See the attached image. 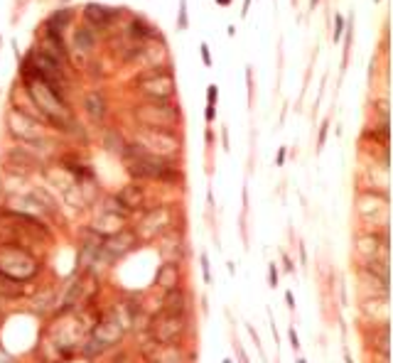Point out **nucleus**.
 I'll return each instance as SVG.
<instances>
[{"instance_id": "nucleus-5", "label": "nucleus", "mask_w": 393, "mask_h": 363, "mask_svg": "<svg viewBox=\"0 0 393 363\" xmlns=\"http://www.w3.org/2000/svg\"><path fill=\"white\" fill-rule=\"evenodd\" d=\"M140 245L138 236L133 228H123L108 238L101 241V248H98V255H96V263H106V265H113L116 260H123L128 253H133L135 248Z\"/></svg>"}, {"instance_id": "nucleus-17", "label": "nucleus", "mask_w": 393, "mask_h": 363, "mask_svg": "<svg viewBox=\"0 0 393 363\" xmlns=\"http://www.w3.org/2000/svg\"><path fill=\"white\" fill-rule=\"evenodd\" d=\"M216 86L211 83L209 86V91H206V123H211L214 118H216Z\"/></svg>"}, {"instance_id": "nucleus-9", "label": "nucleus", "mask_w": 393, "mask_h": 363, "mask_svg": "<svg viewBox=\"0 0 393 363\" xmlns=\"http://www.w3.org/2000/svg\"><path fill=\"white\" fill-rule=\"evenodd\" d=\"M160 312L175 314V317H190V312H192V294L185 287L165 292L162 302H160Z\"/></svg>"}, {"instance_id": "nucleus-18", "label": "nucleus", "mask_w": 393, "mask_h": 363, "mask_svg": "<svg viewBox=\"0 0 393 363\" xmlns=\"http://www.w3.org/2000/svg\"><path fill=\"white\" fill-rule=\"evenodd\" d=\"M187 0H180V17H177V27L180 30H187Z\"/></svg>"}, {"instance_id": "nucleus-21", "label": "nucleus", "mask_w": 393, "mask_h": 363, "mask_svg": "<svg viewBox=\"0 0 393 363\" xmlns=\"http://www.w3.org/2000/svg\"><path fill=\"white\" fill-rule=\"evenodd\" d=\"M268 282H270V287H278V265L275 263L268 265Z\"/></svg>"}, {"instance_id": "nucleus-30", "label": "nucleus", "mask_w": 393, "mask_h": 363, "mask_svg": "<svg viewBox=\"0 0 393 363\" xmlns=\"http://www.w3.org/2000/svg\"><path fill=\"white\" fill-rule=\"evenodd\" d=\"M317 2H320V0H310V7H315V5H317Z\"/></svg>"}, {"instance_id": "nucleus-8", "label": "nucleus", "mask_w": 393, "mask_h": 363, "mask_svg": "<svg viewBox=\"0 0 393 363\" xmlns=\"http://www.w3.org/2000/svg\"><path fill=\"white\" fill-rule=\"evenodd\" d=\"M135 145H140L145 152L150 155H157V157H165V160H172V155L180 150V140L175 133H160V130H147L143 128L135 138Z\"/></svg>"}, {"instance_id": "nucleus-32", "label": "nucleus", "mask_w": 393, "mask_h": 363, "mask_svg": "<svg viewBox=\"0 0 393 363\" xmlns=\"http://www.w3.org/2000/svg\"><path fill=\"white\" fill-rule=\"evenodd\" d=\"M297 363H307V361H302V359H297Z\"/></svg>"}, {"instance_id": "nucleus-20", "label": "nucleus", "mask_w": 393, "mask_h": 363, "mask_svg": "<svg viewBox=\"0 0 393 363\" xmlns=\"http://www.w3.org/2000/svg\"><path fill=\"white\" fill-rule=\"evenodd\" d=\"M342 35H344V17H342V15H337V17H334V35H332V37H334V42H339V40H342Z\"/></svg>"}, {"instance_id": "nucleus-10", "label": "nucleus", "mask_w": 393, "mask_h": 363, "mask_svg": "<svg viewBox=\"0 0 393 363\" xmlns=\"http://www.w3.org/2000/svg\"><path fill=\"white\" fill-rule=\"evenodd\" d=\"M113 199L118 202V206H121L128 216L135 214V211H143V209H145V192H143V187L135 184V182L126 184Z\"/></svg>"}, {"instance_id": "nucleus-13", "label": "nucleus", "mask_w": 393, "mask_h": 363, "mask_svg": "<svg viewBox=\"0 0 393 363\" xmlns=\"http://www.w3.org/2000/svg\"><path fill=\"white\" fill-rule=\"evenodd\" d=\"M84 111H86V116H89L94 123H101V121L106 118V113H108V101H106V96H103L101 91H89V93L84 96Z\"/></svg>"}, {"instance_id": "nucleus-29", "label": "nucleus", "mask_w": 393, "mask_h": 363, "mask_svg": "<svg viewBox=\"0 0 393 363\" xmlns=\"http://www.w3.org/2000/svg\"><path fill=\"white\" fill-rule=\"evenodd\" d=\"M219 5H231V0H216Z\"/></svg>"}, {"instance_id": "nucleus-24", "label": "nucleus", "mask_w": 393, "mask_h": 363, "mask_svg": "<svg viewBox=\"0 0 393 363\" xmlns=\"http://www.w3.org/2000/svg\"><path fill=\"white\" fill-rule=\"evenodd\" d=\"M285 302H288V309H295V297H293V292H285Z\"/></svg>"}, {"instance_id": "nucleus-23", "label": "nucleus", "mask_w": 393, "mask_h": 363, "mask_svg": "<svg viewBox=\"0 0 393 363\" xmlns=\"http://www.w3.org/2000/svg\"><path fill=\"white\" fill-rule=\"evenodd\" d=\"M288 334H290V344H293V349L297 351V349H300V339H297V331H295V326H290V329H288Z\"/></svg>"}, {"instance_id": "nucleus-33", "label": "nucleus", "mask_w": 393, "mask_h": 363, "mask_svg": "<svg viewBox=\"0 0 393 363\" xmlns=\"http://www.w3.org/2000/svg\"><path fill=\"white\" fill-rule=\"evenodd\" d=\"M224 363H234V361H229V359H226V361H224Z\"/></svg>"}, {"instance_id": "nucleus-19", "label": "nucleus", "mask_w": 393, "mask_h": 363, "mask_svg": "<svg viewBox=\"0 0 393 363\" xmlns=\"http://www.w3.org/2000/svg\"><path fill=\"white\" fill-rule=\"evenodd\" d=\"M199 263H201V273H204V282L209 285V282H211V270H209V255H206V253H201V255H199Z\"/></svg>"}, {"instance_id": "nucleus-31", "label": "nucleus", "mask_w": 393, "mask_h": 363, "mask_svg": "<svg viewBox=\"0 0 393 363\" xmlns=\"http://www.w3.org/2000/svg\"><path fill=\"white\" fill-rule=\"evenodd\" d=\"M0 304H2V302H0ZM0 326H2V312H0Z\"/></svg>"}, {"instance_id": "nucleus-4", "label": "nucleus", "mask_w": 393, "mask_h": 363, "mask_svg": "<svg viewBox=\"0 0 393 363\" xmlns=\"http://www.w3.org/2000/svg\"><path fill=\"white\" fill-rule=\"evenodd\" d=\"M138 91L143 93L145 101H170L175 93V79H172V69H162V72H147L140 74L135 79Z\"/></svg>"}, {"instance_id": "nucleus-3", "label": "nucleus", "mask_w": 393, "mask_h": 363, "mask_svg": "<svg viewBox=\"0 0 393 363\" xmlns=\"http://www.w3.org/2000/svg\"><path fill=\"white\" fill-rule=\"evenodd\" d=\"M135 118L147 130L175 133V125L180 123V111L170 101H145L135 108Z\"/></svg>"}, {"instance_id": "nucleus-15", "label": "nucleus", "mask_w": 393, "mask_h": 363, "mask_svg": "<svg viewBox=\"0 0 393 363\" xmlns=\"http://www.w3.org/2000/svg\"><path fill=\"white\" fill-rule=\"evenodd\" d=\"M128 32H131L133 37H138V40H147V37H157L155 35V27H150L143 17H133L131 25H128Z\"/></svg>"}, {"instance_id": "nucleus-12", "label": "nucleus", "mask_w": 393, "mask_h": 363, "mask_svg": "<svg viewBox=\"0 0 393 363\" xmlns=\"http://www.w3.org/2000/svg\"><path fill=\"white\" fill-rule=\"evenodd\" d=\"M121 12H123V10H118V7H106V5L89 2L86 10H84V17H86L94 27H106V25H111Z\"/></svg>"}, {"instance_id": "nucleus-26", "label": "nucleus", "mask_w": 393, "mask_h": 363, "mask_svg": "<svg viewBox=\"0 0 393 363\" xmlns=\"http://www.w3.org/2000/svg\"><path fill=\"white\" fill-rule=\"evenodd\" d=\"M327 128H329V125L325 123V125H322V130H320V147L325 145V138H327Z\"/></svg>"}, {"instance_id": "nucleus-7", "label": "nucleus", "mask_w": 393, "mask_h": 363, "mask_svg": "<svg viewBox=\"0 0 393 363\" xmlns=\"http://www.w3.org/2000/svg\"><path fill=\"white\" fill-rule=\"evenodd\" d=\"M138 241H155L162 233L172 231V211L167 206H150L143 211L138 228H133Z\"/></svg>"}, {"instance_id": "nucleus-34", "label": "nucleus", "mask_w": 393, "mask_h": 363, "mask_svg": "<svg viewBox=\"0 0 393 363\" xmlns=\"http://www.w3.org/2000/svg\"><path fill=\"white\" fill-rule=\"evenodd\" d=\"M376 2H379V0H376Z\"/></svg>"}, {"instance_id": "nucleus-28", "label": "nucleus", "mask_w": 393, "mask_h": 363, "mask_svg": "<svg viewBox=\"0 0 393 363\" xmlns=\"http://www.w3.org/2000/svg\"><path fill=\"white\" fill-rule=\"evenodd\" d=\"M248 5H251V0H244V15H246V10H248Z\"/></svg>"}, {"instance_id": "nucleus-22", "label": "nucleus", "mask_w": 393, "mask_h": 363, "mask_svg": "<svg viewBox=\"0 0 393 363\" xmlns=\"http://www.w3.org/2000/svg\"><path fill=\"white\" fill-rule=\"evenodd\" d=\"M199 52H201L204 67H211V54H209V47H206V44H201V47H199Z\"/></svg>"}, {"instance_id": "nucleus-6", "label": "nucleus", "mask_w": 393, "mask_h": 363, "mask_svg": "<svg viewBox=\"0 0 393 363\" xmlns=\"http://www.w3.org/2000/svg\"><path fill=\"white\" fill-rule=\"evenodd\" d=\"M7 128L10 133L22 140V145H35L40 140H45V125L40 118H32L30 113L20 111V108H10L7 111Z\"/></svg>"}, {"instance_id": "nucleus-2", "label": "nucleus", "mask_w": 393, "mask_h": 363, "mask_svg": "<svg viewBox=\"0 0 393 363\" xmlns=\"http://www.w3.org/2000/svg\"><path fill=\"white\" fill-rule=\"evenodd\" d=\"M187 329H190V317H175V314H165V312L152 314L150 324H147V334L157 349L180 346Z\"/></svg>"}, {"instance_id": "nucleus-1", "label": "nucleus", "mask_w": 393, "mask_h": 363, "mask_svg": "<svg viewBox=\"0 0 393 363\" xmlns=\"http://www.w3.org/2000/svg\"><path fill=\"white\" fill-rule=\"evenodd\" d=\"M42 270V263L35 253L17 248V245H0V273L30 285Z\"/></svg>"}, {"instance_id": "nucleus-11", "label": "nucleus", "mask_w": 393, "mask_h": 363, "mask_svg": "<svg viewBox=\"0 0 393 363\" xmlns=\"http://www.w3.org/2000/svg\"><path fill=\"white\" fill-rule=\"evenodd\" d=\"M155 287L162 292L182 287V265L180 263H162L155 273Z\"/></svg>"}, {"instance_id": "nucleus-27", "label": "nucleus", "mask_w": 393, "mask_h": 363, "mask_svg": "<svg viewBox=\"0 0 393 363\" xmlns=\"http://www.w3.org/2000/svg\"><path fill=\"white\" fill-rule=\"evenodd\" d=\"M344 359H346V363H354V361H351V354H349L346 349H344Z\"/></svg>"}, {"instance_id": "nucleus-14", "label": "nucleus", "mask_w": 393, "mask_h": 363, "mask_svg": "<svg viewBox=\"0 0 393 363\" xmlns=\"http://www.w3.org/2000/svg\"><path fill=\"white\" fill-rule=\"evenodd\" d=\"M27 294H30V290L25 282H17V280L0 273V302H20Z\"/></svg>"}, {"instance_id": "nucleus-16", "label": "nucleus", "mask_w": 393, "mask_h": 363, "mask_svg": "<svg viewBox=\"0 0 393 363\" xmlns=\"http://www.w3.org/2000/svg\"><path fill=\"white\" fill-rule=\"evenodd\" d=\"M74 44H76V49H91L96 44V37L89 27H79L74 35Z\"/></svg>"}, {"instance_id": "nucleus-25", "label": "nucleus", "mask_w": 393, "mask_h": 363, "mask_svg": "<svg viewBox=\"0 0 393 363\" xmlns=\"http://www.w3.org/2000/svg\"><path fill=\"white\" fill-rule=\"evenodd\" d=\"M283 162H285V150H283V147H280V150H278V157H275V164H278V167H280V164H283Z\"/></svg>"}]
</instances>
